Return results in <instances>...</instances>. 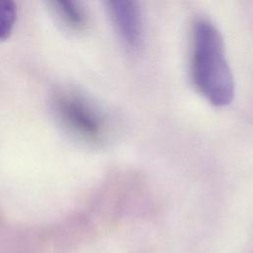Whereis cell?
<instances>
[{"label":"cell","instance_id":"1","mask_svg":"<svg viewBox=\"0 0 253 253\" xmlns=\"http://www.w3.org/2000/svg\"><path fill=\"white\" fill-rule=\"evenodd\" d=\"M191 75L196 88L211 104L220 107L231 102L234 82L223 40L217 28L204 18L193 25Z\"/></svg>","mask_w":253,"mask_h":253},{"label":"cell","instance_id":"2","mask_svg":"<svg viewBox=\"0 0 253 253\" xmlns=\"http://www.w3.org/2000/svg\"><path fill=\"white\" fill-rule=\"evenodd\" d=\"M52 105L63 126L78 138L99 142L105 136L104 116L84 96L70 90H58L52 97Z\"/></svg>","mask_w":253,"mask_h":253},{"label":"cell","instance_id":"3","mask_svg":"<svg viewBox=\"0 0 253 253\" xmlns=\"http://www.w3.org/2000/svg\"><path fill=\"white\" fill-rule=\"evenodd\" d=\"M109 11L115 28L125 42L131 48H138L143 42V20L137 3L133 1H112Z\"/></svg>","mask_w":253,"mask_h":253},{"label":"cell","instance_id":"4","mask_svg":"<svg viewBox=\"0 0 253 253\" xmlns=\"http://www.w3.org/2000/svg\"><path fill=\"white\" fill-rule=\"evenodd\" d=\"M53 9L61 21L71 29L81 30L87 23L84 9L77 2L55 1L52 2Z\"/></svg>","mask_w":253,"mask_h":253},{"label":"cell","instance_id":"5","mask_svg":"<svg viewBox=\"0 0 253 253\" xmlns=\"http://www.w3.org/2000/svg\"><path fill=\"white\" fill-rule=\"evenodd\" d=\"M16 18L15 6L9 1H0V39H5L12 30Z\"/></svg>","mask_w":253,"mask_h":253}]
</instances>
